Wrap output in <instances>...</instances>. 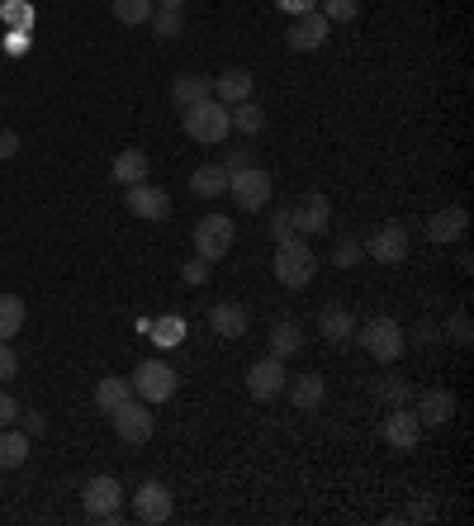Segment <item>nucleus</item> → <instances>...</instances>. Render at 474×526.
I'll use <instances>...</instances> for the list:
<instances>
[{
  "mask_svg": "<svg viewBox=\"0 0 474 526\" xmlns=\"http://www.w3.org/2000/svg\"><path fill=\"white\" fill-rule=\"evenodd\" d=\"M271 171H261V166H242V171H233L228 176V195H233L237 209H247V214H256V209H271Z\"/></svg>",
  "mask_w": 474,
  "mask_h": 526,
  "instance_id": "39448f33",
  "label": "nucleus"
},
{
  "mask_svg": "<svg viewBox=\"0 0 474 526\" xmlns=\"http://www.w3.org/2000/svg\"><path fill=\"white\" fill-rule=\"evenodd\" d=\"M171 100H176V109H190V105H200V100H214V76L181 72L176 81H171Z\"/></svg>",
  "mask_w": 474,
  "mask_h": 526,
  "instance_id": "a211bd4d",
  "label": "nucleus"
},
{
  "mask_svg": "<svg viewBox=\"0 0 474 526\" xmlns=\"http://www.w3.org/2000/svg\"><path fill=\"white\" fill-rule=\"evenodd\" d=\"M437 337H441V327H432V323H422L418 332H413V342H418V346H432Z\"/></svg>",
  "mask_w": 474,
  "mask_h": 526,
  "instance_id": "49530a36",
  "label": "nucleus"
},
{
  "mask_svg": "<svg viewBox=\"0 0 474 526\" xmlns=\"http://www.w3.org/2000/svg\"><path fill=\"white\" fill-rule=\"evenodd\" d=\"M204 266H209V261H195V266H185V280H190V285H204Z\"/></svg>",
  "mask_w": 474,
  "mask_h": 526,
  "instance_id": "de8ad7c7",
  "label": "nucleus"
},
{
  "mask_svg": "<svg viewBox=\"0 0 474 526\" xmlns=\"http://www.w3.org/2000/svg\"><path fill=\"white\" fill-rule=\"evenodd\" d=\"M15 370H19L15 346H10V342H0V380H15Z\"/></svg>",
  "mask_w": 474,
  "mask_h": 526,
  "instance_id": "58836bf2",
  "label": "nucleus"
},
{
  "mask_svg": "<svg viewBox=\"0 0 474 526\" xmlns=\"http://www.w3.org/2000/svg\"><path fill=\"white\" fill-rule=\"evenodd\" d=\"M285 389L294 394V408H299V413H313V408H323V394H328V389H323V375H299V380L285 384Z\"/></svg>",
  "mask_w": 474,
  "mask_h": 526,
  "instance_id": "393cba45",
  "label": "nucleus"
},
{
  "mask_svg": "<svg viewBox=\"0 0 474 526\" xmlns=\"http://www.w3.org/2000/svg\"><path fill=\"white\" fill-rule=\"evenodd\" d=\"M299 351H304V327L299 323H275L271 327V356L290 361V356H299Z\"/></svg>",
  "mask_w": 474,
  "mask_h": 526,
  "instance_id": "a878e982",
  "label": "nucleus"
},
{
  "mask_svg": "<svg viewBox=\"0 0 474 526\" xmlns=\"http://www.w3.org/2000/svg\"><path fill=\"white\" fill-rule=\"evenodd\" d=\"M413 413H418L422 427H446V422L456 418V394H451L446 384H437V389H422Z\"/></svg>",
  "mask_w": 474,
  "mask_h": 526,
  "instance_id": "dca6fc26",
  "label": "nucleus"
},
{
  "mask_svg": "<svg viewBox=\"0 0 474 526\" xmlns=\"http://www.w3.org/2000/svg\"><path fill=\"white\" fill-rule=\"evenodd\" d=\"M294 233V223H290V209L280 204V209H271V237L280 242V237H290Z\"/></svg>",
  "mask_w": 474,
  "mask_h": 526,
  "instance_id": "4c0bfd02",
  "label": "nucleus"
},
{
  "mask_svg": "<svg viewBox=\"0 0 474 526\" xmlns=\"http://www.w3.org/2000/svg\"><path fill=\"white\" fill-rule=\"evenodd\" d=\"M147 171H152V162H147V152L143 147H124L119 157H114V166H110V176L119 185H138V181H147Z\"/></svg>",
  "mask_w": 474,
  "mask_h": 526,
  "instance_id": "4be33fe9",
  "label": "nucleus"
},
{
  "mask_svg": "<svg viewBox=\"0 0 474 526\" xmlns=\"http://www.w3.org/2000/svg\"><path fill=\"white\" fill-rule=\"evenodd\" d=\"M24 299L19 294H0V342H10V337H19V327H24Z\"/></svg>",
  "mask_w": 474,
  "mask_h": 526,
  "instance_id": "c85d7f7f",
  "label": "nucleus"
},
{
  "mask_svg": "<svg viewBox=\"0 0 474 526\" xmlns=\"http://www.w3.org/2000/svg\"><path fill=\"white\" fill-rule=\"evenodd\" d=\"M15 418H19V403H15V394H0V427H10Z\"/></svg>",
  "mask_w": 474,
  "mask_h": 526,
  "instance_id": "79ce46f5",
  "label": "nucleus"
},
{
  "mask_svg": "<svg viewBox=\"0 0 474 526\" xmlns=\"http://www.w3.org/2000/svg\"><path fill=\"white\" fill-rule=\"evenodd\" d=\"M318 15L328 19V24H351V19L361 15V0H318Z\"/></svg>",
  "mask_w": 474,
  "mask_h": 526,
  "instance_id": "72a5a7b5",
  "label": "nucleus"
},
{
  "mask_svg": "<svg viewBox=\"0 0 474 526\" xmlns=\"http://www.w3.org/2000/svg\"><path fill=\"white\" fill-rule=\"evenodd\" d=\"M10 157H19V133L15 128H0V162H10Z\"/></svg>",
  "mask_w": 474,
  "mask_h": 526,
  "instance_id": "a19ab883",
  "label": "nucleus"
},
{
  "mask_svg": "<svg viewBox=\"0 0 474 526\" xmlns=\"http://www.w3.org/2000/svg\"><path fill=\"white\" fill-rule=\"evenodd\" d=\"M147 24H152V34H157V38H166V43H171V38H181V29H185L181 10H166V5H157Z\"/></svg>",
  "mask_w": 474,
  "mask_h": 526,
  "instance_id": "473e14b6",
  "label": "nucleus"
},
{
  "mask_svg": "<svg viewBox=\"0 0 474 526\" xmlns=\"http://www.w3.org/2000/svg\"><path fill=\"white\" fill-rule=\"evenodd\" d=\"M181 128L190 143H204V147H219L228 133H233V124H228V105H219V100H200V105L181 109Z\"/></svg>",
  "mask_w": 474,
  "mask_h": 526,
  "instance_id": "f03ea898",
  "label": "nucleus"
},
{
  "mask_svg": "<svg viewBox=\"0 0 474 526\" xmlns=\"http://www.w3.org/2000/svg\"><path fill=\"white\" fill-rule=\"evenodd\" d=\"M252 72H242V67H228V72H219V81H214V100L219 105H242V100H252Z\"/></svg>",
  "mask_w": 474,
  "mask_h": 526,
  "instance_id": "6ab92c4d",
  "label": "nucleus"
},
{
  "mask_svg": "<svg viewBox=\"0 0 474 526\" xmlns=\"http://www.w3.org/2000/svg\"><path fill=\"white\" fill-rule=\"evenodd\" d=\"M110 422H114V432H119V441H128V446H143V441H152V432H157L152 403H143L138 394H133L124 408H114Z\"/></svg>",
  "mask_w": 474,
  "mask_h": 526,
  "instance_id": "6e6552de",
  "label": "nucleus"
},
{
  "mask_svg": "<svg viewBox=\"0 0 474 526\" xmlns=\"http://www.w3.org/2000/svg\"><path fill=\"white\" fill-rule=\"evenodd\" d=\"M285 384H290V375H285V361H280V356H266V361H256L252 370H247V394H252L256 403L280 399Z\"/></svg>",
  "mask_w": 474,
  "mask_h": 526,
  "instance_id": "f8f14e48",
  "label": "nucleus"
},
{
  "mask_svg": "<svg viewBox=\"0 0 474 526\" xmlns=\"http://www.w3.org/2000/svg\"><path fill=\"white\" fill-rule=\"evenodd\" d=\"M384 441H389L394 451H413V446L422 441V422L408 403H403V408H389V418H384Z\"/></svg>",
  "mask_w": 474,
  "mask_h": 526,
  "instance_id": "2eb2a0df",
  "label": "nucleus"
},
{
  "mask_svg": "<svg viewBox=\"0 0 474 526\" xmlns=\"http://www.w3.org/2000/svg\"><path fill=\"white\" fill-rule=\"evenodd\" d=\"M290 223L299 237H318V233H332V204L323 190H309L304 200L290 204Z\"/></svg>",
  "mask_w": 474,
  "mask_h": 526,
  "instance_id": "1a4fd4ad",
  "label": "nucleus"
},
{
  "mask_svg": "<svg viewBox=\"0 0 474 526\" xmlns=\"http://www.w3.org/2000/svg\"><path fill=\"white\" fill-rule=\"evenodd\" d=\"M124 204H128V214L143 218V223H166V218H171V195L157 190L152 181L124 185Z\"/></svg>",
  "mask_w": 474,
  "mask_h": 526,
  "instance_id": "9b49d317",
  "label": "nucleus"
},
{
  "mask_svg": "<svg viewBox=\"0 0 474 526\" xmlns=\"http://www.w3.org/2000/svg\"><path fill=\"white\" fill-rule=\"evenodd\" d=\"M271 271H275V280H280L285 290H304V285H313V275H318V256H313L309 237H299V233L280 237V242H275Z\"/></svg>",
  "mask_w": 474,
  "mask_h": 526,
  "instance_id": "f257e3e1",
  "label": "nucleus"
},
{
  "mask_svg": "<svg viewBox=\"0 0 474 526\" xmlns=\"http://www.w3.org/2000/svg\"><path fill=\"white\" fill-rule=\"evenodd\" d=\"M351 342H361L380 365H394L403 351H408V337H403V327L394 323V318H370L365 327H356Z\"/></svg>",
  "mask_w": 474,
  "mask_h": 526,
  "instance_id": "7ed1b4c3",
  "label": "nucleus"
},
{
  "mask_svg": "<svg viewBox=\"0 0 474 526\" xmlns=\"http://www.w3.org/2000/svg\"><path fill=\"white\" fill-rule=\"evenodd\" d=\"M152 332V342L162 346V351H171V346L185 342V318H176V313H166V318H157V323L147 327Z\"/></svg>",
  "mask_w": 474,
  "mask_h": 526,
  "instance_id": "2f4dec72",
  "label": "nucleus"
},
{
  "mask_svg": "<svg viewBox=\"0 0 474 526\" xmlns=\"http://www.w3.org/2000/svg\"><path fill=\"white\" fill-rule=\"evenodd\" d=\"M110 10H114V19H119V24L138 29V24H147V19H152L157 0H110Z\"/></svg>",
  "mask_w": 474,
  "mask_h": 526,
  "instance_id": "7c9ffc66",
  "label": "nucleus"
},
{
  "mask_svg": "<svg viewBox=\"0 0 474 526\" xmlns=\"http://www.w3.org/2000/svg\"><path fill=\"white\" fill-rule=\"evenodd\" d=\"M441 337H451L456 346H470V342H474L470 313H465V309H460V313H451V318H446V327H441Z\"/></svg>",
  "mask_w": 474,
  "mask_h": 526,
  "instance_id": "c9c22d12",
  "label": "nucleus"
},
{
  "mask_svg": "<svg viewBox=\"0 0 474 526\" xmlns=\"http://www.w3.org/2000/svg\"><path fill=\"white\" fill-rule=\"evenodd\" d=\"M10 43H5V48H10V53H24V48H29V29H10Z\"/></svg>",
  "mask_w": 474,
  "mask_h": 526,
  "instance_id": "a18cd8bd",
  "label": "nucleus"
},
{
  "mask_svg": "<svg viewBox=\"0 0 474 526\" xmlns=\"http://www.w3.org/2000/svg\"><path fill=\"white\" fill-rule=\"evenodd\" d=\"M408 394H413V384L403 380V375H384V380L370 384V399H380L384 408H403V403H408Z\"/></svg>",
  "mask_w": 474,
  "mask_h": 526,
  "instance_id": "cd10ccee",
  "label": "nucleus"
},
{
  "mask_svg": "<svg viewBox=\"0 0 474 526\" xmlns=\"http://www.w3.org/2000/svg\"><path fill=\"white\" fill-rule=\"evenodd\" d=\"M0 15H5L10 29H34V10H29L24 0H5V5H0Z\"/></svg>",
  "mask_w": 474,
  "mask_h": 526,
  "instance_id": "e433bc0d",
  "label": "nucleus"
},
{
  "mask_svg": "<svg viewBox=\"0 0 474 526\" xmlns=\"http://www.w3.org/2000/svg\"><path fill=\"white\" fill-rule=\"evenodd\" d=\"M332 34V24L318 10H304V15L290 19V34H285V43H290L294 53H313V48H323Z\"/></svg>",
  "mask_w": 474,
  "mask_h": 526,
  "instance_id": "4468645a",
  "label": "nucleus"
},
{
  "mask_svg": "<svg viewBox=\"0 0 474 526\" xmlns=\"http://www.w3.org/2000/svg\"><path fill=\"white\" fill-rule=\"evenodd\" d=\"M209 327H214L219 337H228V342H233V337H242V332L252 327V318H247V309H242V304L223 299V304H214V309H209Z\"/></svg>",
  "mask_w": 474,
  "mask_h": 526,
  "instance_id": "aec40b11",
  "label": "nucleus"
},
{
  "mask_svg": "<svg viewBox=\"0 0 474 526\" xmlns=\"http://www.w3.org/2000/svg\"><path fill=\"white\" fill-rule=\"evenodd\" d=\"M133 399V380H124V375H105V380L95 384V408L110 418L114 408H124V403Z\"/></svg>",
  "mask_w": 474,
  "mask_h": 526,
  "instance_id": "5701e85b",
  "label": "nucleus"
},
{
  "mask_svg": "<svg viewBox=\"0 0 474 526\" xmlns=\"http://www.w3.org/2000/svg\"><path fill=\"white\" fill-rule=\"evenodd\" d=\"M365 256H370L375 266H403V261H408V228H403V223H384L380 233L365 242Z\"/></svg>",
  "mask_w": 474,
  "mask_h": 526,
  "instance_id": "ddd939ff",
  "label": "nucleus"
},
{
  "mask_svg": "<svg viewBox=\"0 0 474 526\" xmlns=\"http://www.w3.org/2000/svg\"><path fill=\"white\" fill-rule=\"evenodd\" d=\"M128 380H133V394H138V399L157 408V403L176 399V384H181V375H176L166 361H157V356H152V361H138V370H133Z\"/></svg>",
  "mask_w": 474,
  "mask_h": 526,
  "instance_id": "20e7f679",
  "label": "nucleus"
},
{
  "mask_svg": "<svg viewBox=\"0 0 474 526\" xmlns=\"http://www.w3.org/2000/svg\"><path fill=\"white\" fill-rule=\"evenodd\" d=\"M361 256H365V242H356V237H337V247H332V266L351 271V266H361Z\"/></svg>",
  "mask_w": 474,
  "mask_h": 526,
  "instance_id": "f704fd0d",
  "label": "nucleus"
},
{
  "mask_svg": "<svg viewBox=\"0 0 474 526\" xmlns=\"http://www.w3.org/2000/svg\"><path fill=\"white\" fill-rule=\"evenodd\" d=\"M318 332H323V342L332 346H347L356 337V313L347 304H328V309L318 313Z\"/></svg>",
  "mask_w": 474,
  "mask_h": 526,
  "instance_id": "f3484780",
  "label": "nucleus"
},
{
  "mask_svg": "<svg viewBox=\"0 0 474 526\" xmlns=\"http://www.w3.org/2000/svg\"><path fill=\"white\" fill-rule=\"evenodd\" d=\"M171 512H176V503H171V489H166L162 479H143L133 489V517L138 522L162 526V522H171Z\"/></svg>",
  "mask_w": 474,
  "mask_h": 526,
  "instance_id": "9d476101",
  "label": "nucleus"
},
{
  "mask_svg": "<svg viewBox=\"0 0 474 526\" xmlns=\"http://www.w3.org/2000/svg\"><path fill=\"white\" fill-rule=\"evenodd\" d=\"M228 124H233L237 133H261V128H266V109L256 105V100H242V105L228 109Z\"/></svg>",
  "mask_w": 474,
  "mask_h": 526,
  "instance_id": "c756f323",
  "label": "nucleus"
},
{
  "mask_svg": "<svg viewBox=\"0 0 474 526\" xmlns=\"http://www.w3.org/2000/svg\"><path fill=\"white\" fill-rule=\"evenodd\" d=\"M223 171H228V176H233V171H242V166H252V157H247V152H228V157H223Z\"/></svg>",
  "mask_w": 474,
  "mask_h": 526,
  "instance_id": "c03bdc74",
  "label": "nucleus"
},
{
  "mask_svg": "<svg viewBox=\"0 0 474 526\" xmlns=\"http://www.w3.org/2000/svg\"><path fill=\"white\" fill-rule=\"evenodd\" d=\"M81 503H86V517L91 522H119V508H124V484L114 474H95L81 489Z\"/></svg>",
  "mask_w": 474,
  "mask_h": 526,
  "instance_id": "0eeeda50",
  "label": "nucleus"
},
{
  "mask_svg": "<svg viewBox=\"0 0 474 526\" xmlns=\"http://www.w3.org/2000/svg\"><path fill=\"white\" fill-rule=\"evenodd\" d=\"M157 5H166V10H181L185 0H157Z\"/></svg>",
  "mask_w": 474,
  "mask_h": 526,
  "instance_id": "09e8293b",
  "label": "nucleus"
},
{
  "mask_svg": "<svg viewBox=\"0 0 474 526\" xmlns=\"http://www.w3.org/2000/svg\"><path fill=\"white\" fill-rule=\"evenodd\" d=\"M24 460H29V432L0 427V470H19Z\"/></svg>",
  "mask_w": 474,
  "mask_h": 526,
  "instance_id": "bb28decb",
  "label": "nucleus"
},
{
  "mask_svg": "<svg viewBox=\"0 0 474 526\" xmlns=\"http://www.w3.org/2000/svg\"><path fill=\"white\" fill-rule=\"evenodd\" d=\"M190 190H195L200 200H219V195H228V171H223L219 162L195 166V176H190Z\"/></svg>",
  "mask_w": 474,
  "mask_h": 526,
  "instance_id": "b1692460",
  "label": "nucleus"
},
{
  "mask_svg": "<svg viewBox=\"0 0 474 526\" xmlns=\"http://www.w3.org/2000/svg\"><path fill=\"white\" fill-rule=\"evenodd\" d=\"M19 418H24V432H29V436H43V432H48V413H38V408L19 413Z\"/></svg>",
  "mask_w": 474,
  "mask_h": 526,
  "instance_id": "ea45409f",
  "label": "nucleus"
},
{
  "mask_svg": "<svg viewBox=\"0 0 474 526\" xmlns=\"http://www.w3.org/2000/svg\"><path fill=\"white\" fill-rule=\"evenodd\" d=\"M285 15H304V10H318V0H275Z\"/></svg>",
  "mask_w": 474,
  "mask_h": 526,
  "instance_id": "37998d69",
  "label": "nucleus"
},
{
  "mask_svg": "<svg viewBox=\"0 0 474 526\" xmlns=\"http://www.w3.org/2000/svg\"><path fill=\"white\" fill-rule=\"evenodd\" d=\"M237 242V223L228 214H204L195 223V256L200 261H223Z\"/></svg>",
  "mask_w": 474,
  "mask_h": 526,
  "instance_id": "423d86ee",
  "label": "nucleus"
},
{
  "mask_svg": "<svg viewBox=\"0 0 474 526\" xmlns=\"http://www.w3.org/2000/svg\"><path fill=\"white\" fill-rule=\"evenodd\" d=\"M465 228H470V214H465L460 204H451V209L432 214V223H427V237H432V242H460V237H465Z\"/></svg>",
  "mask_w": 474,
  "mask_h": 526,
  "instance_id": "412c9836",
  "label": "nucleus"
}]
</instances>
